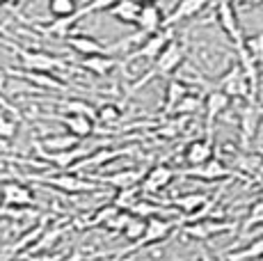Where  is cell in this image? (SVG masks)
<instances>
[{
    "mask_svg": "<svg viewBox=\"0 0 263 261\" xmlns=\"http://www.w3.org/2000/svg\"><path fill=\"white\" fill-rule=\"evenodd\" d=\"M183 58H185V44H181L179 39H174V42L170 44L167 48H165L163 53H160V58L156 60L154 64H151L149 69H146V73L142 78L135 80V85L130 87V92H135V89H140L142 85H146L149 80L158 78V76H172V73L176 71V69L183 64Z\"/></svg>",
    "mask_w": 263,
    "mask_h": 261,
    "instance_id": "1",
    "label": "cell"
},
{
    "mask_svg": "<svg viewBox=\"0 0 263 261\" xmlns=\"http://www.w3.org/2000/svg\"><path fill=\"white\" fill-rule=\"evenodd\" d=\"M5 46H9L14 53L18 55L21 64L25 67V71H34V73H50V71H60V69H69L71 64L67 60L58 58L53 53H46V51H32V48H23V46H16V44L7 42L3 39Z\"/></svg>",
    "mask_w": 263,
    "mask_h": 261,
    "instance_id": "2",
    "label": "cell"
},
{
    "mask_svg": "<svg viewBox=\"0 0 263 261\" xmlns=\"http://www.w3.org/2000/svg\"><path fill=\"white\" fill-rule=\"evenodd\" d=\"M32 181H44L48 183L50 188H58L67 195H85V193H96L99 185L96 183H89L87 179L78 177V174H71V172H60V174H30Z\"/></svg>",
    "mask_w": 263,
    "mask_h": 261,
    "instance_id": "3",
    "label": "cell"
},
{
    "mask_svg": "<svg viewBox=\"0 0 263 261\" xmlns=\"http://www.w3.org/2000/svg\"><path fill=\"white\" fill-rule=\"evenodd\" d=\"M220 92H224L229 99H245V101L254 103V92H252V85H250V78H247V73L242 71V67L238 62L231 64L229 71L224 73L220 80H217V87Z\"/></svg>",
    "mask_w": 263,
    "mask_h": 261,
    "instance_id": "4",
    "label": "cell"
},
{
    "mask_svg": "<svg viewBox=\"0 0 263 261\" xmlns=\"http://www.w3.org/2000/svg\"><path fill=\"white\" fill-rule=\"evenodd\" d=\"M174 39H176L174 37V30H172V28H163L160 32H156L154 37L146 39L140 48H135V51L130 53L126 60H121V64H130V62H135V60H146L149 64H154L156 60L160 58V53H163L165 48L174 42Z\"/></svg>",
    "mask_w": 263,
    "mask_h": 261,
    "instance_id": "5",
    "label": "cell"
},
{
    "mask_svg": "<svg viewBox=\"0 0 263 261\" xmlns=\"http://www.w3.org/2000/svg\"><path fill=\"white\" fill-rule=\"evenodd\" d=\"M215 18H217V23H220L222 32H224L227 37L234 42L236 48H240L242 44H245V37H242V28H240V21H238V12H236L234 5L227 3V0L217 3L215 5Z\"/></svg>",
    "mask_w": 263,
    "mask_h": 261,
    "instance_id": "6",
    "label": "cell"
},
{
    "mask_svg": "<svg viewBox=\"0 0 263 261\" xmlns=\"http://www.w3.org/2000/svg\"><path fill=\"white\" fill-rule=\"evenodd\" d=\"M181 174L190 179H201V181H222V179L236 177L234 170L227 163H222L220 158L209 160V163L199 165V167H185V170H181Z\"/></svg>",
    "mask_w": 263,
    "mask_h": 261,
    "instance_id": "7",
    "label": "cell"
},
{
    "mask_svg": "<svg viewBox=\"0 0 263 261\" xmlns=\"http://www.w3.org/2000/svg\"><path fill=\"white\" fill-rule=\"evenodd\" d=\"M236 222H224V220H213V218H206L199 220V222H192V225H183L181 232L190 238L197 240H206V238H213L217 234H224V232H234Z\"/></svg>",
    "mask_w": 263,
    "mask_h": 261,
    "instance_id": "8",
    "label": "cell"
},
{
    "mask_svg": "<svg viewBox=\"0 0 263 261\" xmlns=\"http://www.w3.org/2000/svg\"><path fill=\"white\" fill-rule=\"evenodd\" d=\"M179 227V222H174L172 218H151L146 220V232L140 238V243H135L130 250H140V248H149V245H156L160 240L170 238V234Z\"/></svg>",
    "mask_w": 263,
    "mask_h": 261,
    "instance_id": "9",
    "label": "cell"
},
{
    "mask_svg": "<svg viewBox=\"0 0 263 261\" xmlns=\"http://www.w3.org/2000/svg\"><path fill=\"white\" fill-rule=\"evenodd\" d=\"M44 119L50 122H60L69 128V133L76 135L78 140L89 138L94 133V119L85 117V115H67V113H53V115H42Z\"/></svg>",
    "mask_w": 263,
    "mask_h": 261,
    "instance_id": "10",
    "label": "cell"
},
{
    "mask_svg": "<svg viewBox=\"0 0 263 261\" xmlns=\"http://www.w3.org/2000/svg\"><path fill=\"white\" fill-rule=\"evenodd\" d=\"M174 177H176V172L170 167V165H163V163H158V165H154V167L146 172V177H144V181H142V193L144 195H158V193H163L167 185L174 181Z\"/></svg>",
    "mask_w": 263,
    "mask_h": 261,
    "instance_id": "11",
    "label": "cell"
},
{
    "mask_svg": "<svg viewBox=\"0 0 263 261\" xmlns=\"http://www.w3.org/2000/svg\"><path fill=\"white\" fill-rule=\"evenodd\" d=\"M0 197H3L5 207H12L14 211L16 209H28V207H32L34 204L32 190L25 188L23 183H16V181L3 183V188H0Z\"/></svg>",
    "mask_w": 263,
    "mask_h": 261,
    "instance_id": "12",
    "label": "cell"
},
{
    "mask_svg": "<svg viewBox=\"0 0 263 261\" xmlns=\"http://www.w3.org/2000/svg\"><path fill=\"white\" fill-rule=\"evenodd\" d=\"M133 154V147H121V149H108V147H99L96 152H92L87 158H83L78 165L71 170V174L80 172V170H92V167H99V165H108L112 160H117L121 156H128Z\"/></svg>",
    "mask_w": 263,
    "mask_h": 261,
    "instance_id": "13",
    "label": "cell"
},
{
    "mask_svg": "<svg viewBox=\"0 0 263 261\" xmlns=\"http://www.w3.org/2000/svg\"><path fill=\"white\" fill-rule=\"evenodd\" d=\"M231 105V99L227 97L224 92L220 89H209V94L204 97V110H206V130H209V138L213 140V122L220 117L224 110H229Z\"/></svg>",
    "mask_w": 263,
    "mask_h": 261,
    "instance_id": "14",
    "label": "cell"
},
{
    "mask_svg": "<svg viewBox=\"0 0 263 261\" xmlns=\"http://www.w3.org/2000/svg\"><path fill=\"white\" fill-rule=\"evenodd\" d=\"M146 177V172L138 167H124V170H117L112 174H105V177H99L101 183L105 185H112L117 190H126V188H135V185H142Z\"/></svg>",
    "mask_w": 263,
    "mask_h": 261,
    "instance_id": "15",
    "label": "cell"
},
{
    "mask_svg": "<svg viewBox=\"0 0 263 261\" xmlns=\"http://www.w3.org/2000/svg\"><path fill=\"white\" fill-rule=\"evenodd\" d=\"M165 28V14L163 9L156 3H144L142 12H140V21H138V30L146 37H154L156 32Z\"/></svg>",
    "mask_w": 263,
    "mask_h": 261,
    "instance_id": "16",
    "label": "cell"
},
{
    "mask_svg": "<svg viewBox=\"0 0 263 261\" xmlns=\"http://www.w3.org/2000/svg\"><path fill=\"white\" fill-rule=\"evenodd\" d=\"M67 46L73 48L78 55H83V58H96V55H110L108 53V46L105 44H101L96 37L92 34H69L67 39Z\"/></svg>",
    "mask_w": 263,
    "mask_h": 261,
    "instance_id": "17",
    "label": "cell"
},
{
    "mask_svg": "<svg viewBox=\"0 0 263 261\" xmlns=\"http://www.w3.org/2000/svg\"><path fill=\"white\" fill-rule=\"evenodd\" d=\"M213 140L206 138V140H192V142L185 147L183 160L188 163V167H199V165L209 163L213 160Z\"/></svg>",
    "mask_w": 263,
    "mask_h": 261,
    "instance_id": "18",
    "label": "cell"
},
{
    "mask_svg": "<svg viewBox=\"0 0 263 261\" xmlns=\"http://www.w3.org/2000/svg\"><path fill=\"white\" fill-rule=\"evenodd\" d=\"M14 76H18L21 80H25L28 85H34V89H53V92H67L69 85L64 80L55 78L53 73H34V71H12Z\"/></svg>",
    "mask_w": 263,
    "mask_h": 261,
    "instance_id": "19",
    "label": "cell"
},
{
    "mask_svg": "<svg viewBox=\"0 0 263 261\" xmlns=\"http://www.w3.org/2000/svg\"><path fill=\"white\" fill-rule=\"evenodd\" d=\"M144 3H135V0H117L110 5V9L105 14L115 18L119 23H128V26H138L140 21V12H142Z\"/></svg>",
    "mask_w": 263,
    "mask_h": 261,
    "instance_id": "20",
    "label": "cell"
},
{
    "mask_svg": "<svg viewBox=\"0 0 263 261\" xmlns=\"http://www.w3.org/2000/svg\"><path fill=\"white\" fill-rule=\"evenodd\" d=\"M206 9V3L204 0H181L174 9L165 16V28H174L179 21H185V18H192L197 16L199 12Z\"/></svg>",
    "mask_w": 263,
    "mask_h": 261,
    "instance_id": "21",
    "label": "cell"
},
{
    "mask_svg": "<svg viewBox=\"0 0 263 261\" xmlns=\"http://www.w3.org/2000/svg\"><path fill=\"white\" fill-rule=\"evenodd\" d=\"M34 147L44 149V152H50V154H60V152H71V149L80 147V140L71 133H58V135H46V138H42Z\"/></svg>",
    "mask_w": 263,
    "mask_h": 261,
    "instance_id": "22",
    "label": "cell"
},
{
    "mask_svg": "<svg viewBox=\"0 0 263 261\" xmlns=\"http://www.w3.org/2000/svg\"><path fill=\"white\" fill-rule=\"evenodd\" d=\"M190 94V87L185 80L181 78H172L167 83V87H165V105H163V113L165 115H172L174 113V108L183 101L185 97Z\"/></svg>",
    "mask_w": 263,
    "mask_h": 261,
    "instance_id": "23",
    "label": "cell"
},
{
    "mask_svg": "<svg viewBox=\"0 0 263 261\" xmlns=\"http://www.w3.org/2000/svg\"><path fill=\"white\" fill-rule=\"evenodd\" d=\"M119 60L112 55H96V58H83L80 60V67L85 71H89L92 76H108L115 67H119Z\"/></svg>",
    "mask_w": 263,
    "mask_h": 261,
    "instance_id": "24",
    "label": "cell"
},
{
    "mask_svg": "<svg viewBox=\"0 0 263 261\" xmlns=\"http://www.w3.org/2000/svg\"><path fill=\"white\" fill-rule=\"evenodd\" d=\"M144 199L142 185H135V188H126V190H117V195L112 197V204L119 211H126V213H133V209L138 207Z\"/></svg>",
    "mask_w": 263,
    "mask_h": 261,
    "instance_id": "25",
    "label": "cell"
},
{
    "mask_svg": "<svg viewBox=\"0 0 263 261\" xmlns=\"http://www.w3.org/2000/svg\"><path fill=\"white\" fill-rule=\"evenodd\" d=\"M261 259H263V236L229 254V261H261Z\"/></svg>",
    "mask_w": 263,
    "mask_h": 261,
    "instance_id": "26",
    "label": "cell"
},
{
    "mask_svg": "<svg viewBox=\"0 0 263 261\" xmlns=\"http://www.w3.org/2000/svg\"><path fill=\"white\" fill-rule=\"evenodd\" d=\"M259 126V113L254 105H247L240 110V128H242V142H250Z\"/></svg>",
    "mask_w": 263,
    "mask_h": 261,
    "instance_id": "27",
    "label": "cell"
},
{
    "mask_svg": "<svg viewBox=\"0 0 263 261\" xmlns=\"http://www.w3.org/2000/svg\"><path fill=\"white\" fill-rule=\"evenodd\" d=\"M80 12V7L76 5V0H50L48 3V14L53 16V21L60 18H71Z\"/></svg>",
    "mask_w": 263,
    "mask_h": 261,
    "instance_id": "28",
    "label": "cell"
},
{
    "mask_svg": "<svg viewBox=\"0 0 263 261\" xmlns=\"http://www.w3.org/2000/svg\"><path fill=\"white\" fill-rule=\"evenodd\" d=\"M121 117H124V110H121V105H117V103H103L96 108V122L105 124V126L119 124Z\"/></svg>",
    "mask_w": 263,
    "mask_h": 261,
    "instance_id": "29",
    "label": "cell"
},
{
    "mask_svg": "<svg viewBox=\"0 0 263 261\" xmlns=\"http://www.w3.org/2000/svg\"><path fill=\"white\" fill-rule=\"evenodd\" d=\"M117 213H119V209L115 207L112 202L105 204V207H101L99 211H94L92 213V218L87 220V227H105V225H108Z\"/></svg>",
    "mask_w": 263,
    "mask_h": 261,
    "instance_id": "30",
    "label": "cell"
},
{
    "mask_svg": "<svg viewBox=\"0 0 263 261\" xmlns=\"http://www.w3.org/2000/svg\"><path fill=\"white\" fill-rule=\"evenodd\" d=\"M144 232H146V220L135 218V215H133V220L128 222V227H126V232L121 234V236H124L126 240H130V243L135 245V243H140V238L144 236ZM133 245H130V248H133Z\"/></svg>",
    "mask_w": 263,
    "mask_h": 261,
    "instance_id": "31",
    "label": "cell"
},
{
    "mask_svg": "<svg viewBox=\"0 0 263 261\" xmlns=\"http://www.w3.org/2000/svg\"><path fill=\"white\" fill-rule=\"evenodd\" d=\"M245 229L250 227H263V199H256V202H252L250 211H247V218H245V225H242Z\"/></svg>",
    "mask_w": 263,
    "mask_h": 261,
    "instance_id": "32",
    "label": "cell"
},
{
    "mask_svg": "<svg viewBox=\"0 0 263 261\" xmlns=\"http://www.w3.org/2000/svg\"><path fill=\"white\" fill-rule=\"evenodd\" d=\"M245 48H247V53L256 60V64H263V32L247 37L245 39Z\"/></svg>",
    "mask_w": 263,
    "mask_h": 261,
    "instance_id": "33",
    "label": "cell"
},
{
    "mask_svg": "<svg viewBox=\"0 0 263 261\" xmlns=\"http://www.w3.org/2000/svg\"><path fill=\"white\" fill-rule=\"evenodd\" d=\"M201 108V99L199 97H197V94H188V97H185L183 99V101H181L179 105H176V108H174V113H172V115H183V117H185V115H192V113H197V110H199Z\"/></svg>",
    "mask_w": 263,
    "mask_h": 261,
    "instance_id": "34",
    "label": "cell"
},
{
    "mask_svg": "<svg viewBox=\"0 0 263 261\" xmlns=\"http://www.w3.org/2000/svg\"><path fill=\"white\" fill-rule=\"evenodd\" d=\"M130 220H133V213H126V211H119V213L115 215V218L110 220L108 225H105V229H108L110 234H124Z\"/></svg>",
    "mask_w": 263,
    "mask_h": 261,
    "instance_id": "35",
    "label": "cell"
},
{
    "mask_svg": "<svg viewBox=\"0 0 263 261\" xmlns=\"http://www.w3.org/2000/svg\"><path fill=\"white\" fill-rule=\"evenodd\" d=\"M16 135V124L9 117H3L0 115V140H12Z\"/></svg>",
    "mask_w": 263,
    "mask_h": 261,
    "instance_id": "36",
    "label": "cell"
},
{
    "mask_svg": "<svg viewBox=\"0 0 263 261\" xmlns=\"http://www.w3.org/2000/svg\"><path fill=\"white\" fill-rule=\"evenodd\" d=\"M60 261H85V257H83V252H71L69 257H62Z\"/></svg>",
    "mask_w": 263,
    "mask_h": 261,
    "instance_id": "37",
    "label": "cell"
},
{
    "mask_svg": "<svg viewBox=\"0 0 263 261\" xmlns=\"http://www.w3.org/2000/svg\"><path fill=\"white\" fill-rule=\"evenodd\" d=\"M0 160H21V158H14V156H3V154H0Z\"/></svg>",
    "mask_w": 263,
    "mask_h": 261,
    "instance_id": "38",
    "label": "cell"
},
{
    "mask_svg": "<svg viewBox=\"0 0 263 261\" xmlns=\"http://www.w3.org/2000/svg\"><path fill=\"white\" fill-rule=\"evenodd\" d=\"M0 188H3V183H0Z\"/></svg>",
    "mask_w": 263,
    "mask_h": 261,
    "instance_id": "39",
    "label": "cell"
}]
</instances>
